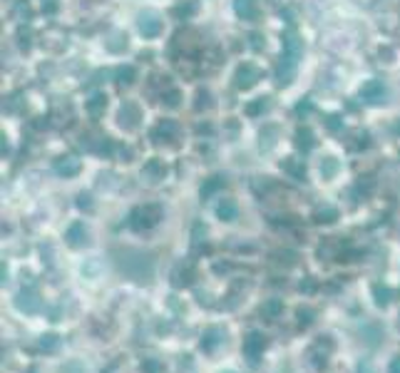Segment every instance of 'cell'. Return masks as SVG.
<instances>
[{
	"mask_svg": "<svg viewBox=\"0 0 400 373\" xmlns=\"http://www.w3.org/2000/svg\"><path fill=\"white\" fill-rule=\"evenodd\" d=\"M15 306L20 308V311H25V313H35L38 308H40V298L35 291H20L18 296H15Z\"/></svg>",
	"mask_w": 400,
	"mask_h": 373,
	"instance_id": "obj_4",
	"label": "cell"
},
{
	"mask_svg": "<svg viewBox=\"0 0 400 373\" xmlns=\"http://www.w3.org/2000/svg\"><path fill=\"white\" fill-rule=\"evenodd\" d=\"M236 214H239V209H236V204H234L231 199H221V202L216 204V217H219L221 222H234Z\"/></svg>",
	"mask_w": 400,
	"mask_h": 373,
	"instance_id": "obj_6",
	"label": "cell"
},
{
	"mask_svg": "<svg viewBox=\"0 0 400 373\" xmlns=\"http://www.w3.org/2000/svg\"><path fill=\"white\" fill-rule=\"evenodd\" d=\"M187 284H192V269L179 271V274L174 276V286H187Z\"/></svg>",
	"mask_w": 400,
	"mask_h": 373,
	"instance_id": "obj_19",
	"label": "cell"
},
{
	"mask_svg": "<svg viewBox=\"0 0 400 373\" xmlns=\"http://www.w3.org/2000/svg\"><path fill=\"white\" fill-rule=\"evenodd\" d=\"M117 77H120V82H132L134 70H132V68H122V70L117 73Z\"/></svg>",
	"mask_w": 400,
	"mask_h": 373,
	"instance_id": "obj_21",
	"label": "cell"
},
{
	"mask_svg": "<svg viewBox=\"0 0 400 373\" xmlns=\"http://www.w3.org/2000/svg\"><path fill=\"white\" fill-rule=\"evenodd\" d=\"M360 95H363V97H368V102H380V97L385 95V90H383V85H380V82H368V85H363Z\"/></svg>",
	"mask_w": 400,
	"mask_h": 373,
	"instance_id": "obj_9",
	"label": "cell"
},
{
	"mask_svg": "<svg viewBox=\"0 0 400 373\" xmlns=\"http://www.w3.org/2000/svg\"><path fill=\"white\" fill-rule=\"evenodd\" d=\"M313 219H316V222H326V224H331V222H335V219H338V212H335L333 207H328V204H326V207H318V209H316V214H313Z\"/></svg>",
	"mask_w": 400,
	"mask_h": 373,
	"instance_id": "obj_10",
	"label": "cell"
},
{
	"mask_svg": "<svg viewBox=\"0 0 400 373\" xmlns=\"http://www.w3.org/2000/svg\"><path fill=\"white\" fill-rule=\"evenodd\" d=\"M40 348H43V351H48V353H53V351H58V348H60V338H58L55 333H45V336L40 338Z\"/></svg>",
	"mask_w": 400,
	"mask_h": 373,
	"instance_id": "obj_14",
	"label": "cell"
},
{
	"mask_svg": "<svg viewBox=\"0 0 400 373\" xmlns=\"http://www.w3.org/2000/svg\"><path fill=\"white\" fill-rule=\"evenodd\" d=\"M226 341V331L224 328H219V326H209L206 331H204V336H201V348L204 351H214L219 343H224Z\"/></svg>",
	"mask_w": 400,
	"mask_h": 373,
	"instance_id": "obj_3",
	"label": "cell"
},
{
	"mask_svg": "<svg viewBox=\"0 0 400 373\" xmlns=\"http://www.w3.org/2000/svg\"><path fill=\"white\" fill-rule=\"evenodd\" d=\"M286 169H288V172H293L296 177H303V167H296L293 162H286Z\"/></svg>",
	"mask_w": 400,
	"mask_h": 373,
	"instance_id": "obj_23",
	"label": "cell"
},
{
	"mask_svg": "<svg viewBox=\"0 0 400 373\" xmlns=\"http://www.w3.org/2000/svg\"><path fill=\"white\" fill-rule=\"evenodd\" d=\"M157 222H159V207H139V209H134L132 217H130V224H132V229H137V231L149 229V226H154Z\"/></svg>",
	"mask_w": 400,
	"mask_h": 373,
	"instance_id": "obj_1",
	"label": "cell"
},
{
	"mask_svg": "<svg viewBox=\"0 0 400 373\" xmlns=\"http://www.w3.org/2000/svg\"><path fill=\"white\" fill-rule=\"evenodd\" d=\"M373 296H375V303H378V306H388V303H390V289L383 286V284H375V286H373Z\"/></svg>",
	"mask_w": 400,
	"mask_h": 373,
	"instance_id": "obj_13",
	"label": "cell"
},
{
	"mask_svg": "<svg viewBox=\"0 0 400 373\" xmlns=\"http://www.w3.org/2000/svg\"><path fill=\"white\" fill-rule=\"evenodd\" d=\"M142 368H144L147 373H159V363H157V361H144Z\"/></svg>",
	"mask_w": 400,
	"mask_h": 373,
	"instance_id": "obj_22",
	"label": "cell"
},
{
	"mask_svg": "<svg viewBox=\"0 0 400 373\" xmlns=\"http://www.w3.org/2000/svg\"><path fill=\"white\" fill-rule=\"evenodd\" d=\"M254 0H236V13L239 15H254Z\"/></svg>",
	"mask_w": 400,
	"mask_h": 373,
	"instance_id": "obj_18",
	"label": "cell"
},
{
	"mask_svg": "<svg viewBox=\"0 0 400 373\" xmlns=\"http://www.w3.org/2000/svg\"><path fill=\"white\" fill-rule=\"evenodd\" d=\"M67 241H70V246H82V244H87V229H85V224H72L70 229H67Z\"/></svg>",
	"mask_w": 400,
	"mask_h": 373,
	"instance_id": "obj_7",
	"label": "cell"
},
{
	"mask_svg": "<svg viewBox=\"0 0 400 373\" xmlns=\"http://www.w3.org/2000/svg\"><path fill=\"white\" fill-rule=\"evenodd\" d=\"M139 30H142L144 35H157V33L162 30V23H159L157 18H142V20H139Z\"/></svg>",
	"mask_w": 400,
	"mask_h": 373,
	"instance_id": "obj_11",
	"label": "cell"
},
{
	"mask_svg": "<svg viewBox=\"0 0 400 373\" xmlns=\"http://www.w3.org/2000/svg\"><path fill=\"white\" fill-rule=\"evenodd\" d=\"M373 371V368H370V363H368V361H365V363H360V373H370Z\"/></svg>",
	"mask_w": 400,
	"mask_h": 373,
	"instance_id": "obj_26",
	"label": "cell"
},
{
	"mask_svg": "<svg viewBox=\"0 0 400 373\" xmlns=\"http://www.w3.org/2000/svg\"><path fill=\"white\" fill-rule=\"evenodd\" d=\"M30 373H35V371H30Z\"/></svg>",
	"mask_w": 400,
	"mask_h": 373,
	"instance_id": "obj_28",
	"label": "cell"
},
{
	"mask_svg": "<svg viewBox=\"0 0 400 373\" xmlns=\"http://www.w3.org/2000/svg\"><path fill=\"white\" fill-rule=\"evenodd\" d=\"M82 209H90L92 207V202H90V194H80V202H77Z\"/></svg>",
	"mask_w": 400,
	"mask_h": 373,
	"instance_id": "obj_24",
	"label": "cell"
},
{
	"mask_svg": "<svg viewBox=\"0 0 400 373\" xmlns=\"http://www.w3.org/2000/svg\"><path fill=\"white\" fill-rule=\"evenodd\" d=\"M55 169H58L60 174H65V177H72V174L80 172V159H75V157H63V159H58Z\"/></svg>",
	"mask_w": 400,
	"mask_h": 373,
	"instance_id": "obj_8",
	"label": "cell"
},
{
	"mask_svg": "<svg viewBox=\"0 0 400 373\" xmlns=\"http://www.w3.org/2000/svg\"><path fill=\"white\" fill-rule=\"evenodd\" d=\"M264 348H266V338H264L259 331H251V333L244 338V356H246L251 363L259 361V356L264 353Z\"/></svg>",
	"mask_w": 400,
	"mask_h": 373,
	"instance_id": "obj_2",
	"label": "cell"
},
{
	"mask_svg": "<svg viewBox=\"0 0 400 373\" xmlns=\"http://www.w3.org/2000/svg\"><path fill=\"white\" fill-rule=\"evenodd\" d=\"M281 308H283V303H281L278 298H268L266 303L261 306V313H264L266 318H276V316L281 313Z\"/></svg>",
	"mask_w": 400,
	"mask_h": 373,
	"instance_id": "obj_12",
	"label": "cell"
},
{
	"mask_svg": "<svg viewBox=\"0 0 400 373\" xmlns=\"http://www.w3.org/2000/svg\"><path fill=\"white\" fill-rule=\"evenodd\" d=\"M256 80H259V70L254 65H244L236 73V87H251Z\"/></svg>",
	"mask_w": 400,
	"mask_h": 373,
	"instance_id": "obj_5",
	"label": "cell"
},
{
	"mask_svg": "<svg viewBox=\"0 0 400 373\" xmlns=\"http://www.w3.org/2000/svg\"><path fill=\"white\" fill-rule=\"evenodd\" d=\"M388 373H400V356L390 361V366H388Z\"/></svg>",
	"mask_w": 400,
	"mask_h": 373,
	"instance_id": "obj_25",
	"label": "cell"
},
{
	"mask_svg": "<svg viewBox=\"0 0 400 373\" xmlns=\"http://www.w3.org/2000/svg\"><path fill=\"white\" fill-rule=\"evenodd\" d=\"M224 187V179L221 177H211L209 182H206V187H201V197H211L216 189H221Z\"/></svg>",
	"mask_w": 400,
	"mask_h": 373,
	"instance_id": "obj_15",
	"label": "cell"
},
{
	"mask_svg": "<svg viewBox=\"0 0 400 373\" xmlns=\"http://www.w3.org/2000/svg\"><path fill=\"white\" fill-rule=\"evenodd\" d=\"M335 169H338L335 159H333V157H326V159H323V164H321V174H323V177H333Z\"/></svg>",
	"mask_w": 400,
	"mask_h": 373,
	"instance_id": "obj_17",
	"label": "cell"
},
{
	"mask_svg": "<svg viewBox=\"0 0 400 373\" xmlns=\"http://www.w3.org/2000/svg\"><path fill=\"white\" fill-rule=\"evenodd\" d=\"M296 316H298V323H301V326H308V323L313 321V318H311V316H313V311H311V308H298V311H296Z\"/></svg>",
	"mask_w": 400,
	"mask_h": 373,
	"instance_id": "obj_20",
	"label": "cell"
},
{
	"mask_svg": "<svg viewBox=\"0 0 400 373\" xmlns=\"http://www.w3.org/2000/svg\"><path fill=\"white\" fill-rule=\"evenodd\" d=\"M226 373H234V371H226Z\"/></svg>",
	"mask_w": 400,
	"mask_h": 373,
	"instance_id": "obj_27",
	"label": "cell"
},
{
	"mask_svg": "<svg viewBox=\"0 0 400 373\" xmlns=\"http://www.w3.org/2000/svg\"><path fill=\"white\" fill-rule=\"evenodd\" d=\"M105 105H107V102H105V97H92V100L87 102V112H90L92 117H97V115H100V110H102Z\"/></svg>",
	"mask_w": 400,
	"mask_h": 373,
	"instance_id": "obj_16",
	"label": "cell"
}]
</instances>
